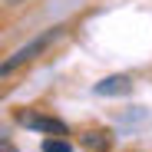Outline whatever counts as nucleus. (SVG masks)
<instances>
[{"label": "nucleus", "mask_w": 152, "mask_h": 152, "mask_svg": "<svg viewBox=\"0 0 152 152\" xmlns=\"http://www.w3.org/2000/svg\"><path fill=\"white\" fill-rule=\"evenodd\" d=\"M80 145L86 152H109L113 149V132H106V129H86L80 136Z\"/></svg>", "instance_id": "obj_4"}, {"label": "nucleus", "mask_w": 152, "mask_h": 152, "mask_svg": "<svg viewBox=\"0 0 152 152\" xmlns=\"http://www.w3.org/2000/svg\"><path fill=\"white\" fill-rule=\"evenodd\" d=\"M129 93H132V80L122 76V73L106 76V80L96 83V96H129Z\"/></svg>", "instance_id": "obj_3"}, {"label": "nucleus", "mask_w": 152, "mask_h": 152, "mask_svg": "<svg viewBox=\"0 0 152 152\" xmlns=\"http://www.w3.org/2000/svg\"><path fill=\"white\" fill-rule=\"evenodd\" d=\"M43 152H73V145L63 142L60 136H53V139H43Z\"/></svg>", "instance_id": "obj_5"}, {"label": "nucleus", "mask_w": 152, "mask_h": 152, "mask_svg": "<svg viewBox=\"0 0 152 152\" xmlns=\"http://www.w3.org/2000/svg\"><path fill=\"white\" fill-rule=\"evenodd\" d=\"M4 152H17V149H13V142H10V139H4Z\"/></svg>", "instance_id": "obj_6"}, {"label": "nucleus", "mask_w": 152, "mask_h": 152, "mask_svg": "<svg viewBox=\"0 0 152 152\" xmlns=\"http://www.w3.org/2000/svg\"><path fill=\"white\" fill-rule=\"evenodd\" d=\"M56 37H60V27H56V30H50V33H43V37H37L33 43H27L23 50H17L13 56H7V60H4V73H10V69H13V66H20V63H27L30 56H37L40 50H46V46L53 43Z\"/></svg>", "instance_id": "obj_2"}, {"label": "nucleus", "mask_w": 152, "mask_h": 152, "mask_svg": "<svg viewBox=\"0 0 152 152\" xmlns=\"http://www.w3.org/2000/svg\"><path fill=\"white\" fill-rule=\"evenodd\" d=\"M17 122H20V126H27V129H33V132H50V136H63V132H69L60 119L43 116V113H33V109L20 113V116H17Z\"/></svg>", "instance_id": "obj_1"}, {"label": "nucleus", "mask_w": 152, "mask_h": 152, "mask_svg": "<svg viewBox=\"0 0 152 152\" xmlns=\"http://www.w3.org/2000/svg\"><path fill=\"white\" fill-rule=\"evenodd\" d=\"M7 4H20V0H7Z\"/></svg>", "instance_id": "obj_7"}]
</instances>
